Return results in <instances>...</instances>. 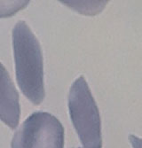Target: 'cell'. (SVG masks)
<instances>
[{
    "mask_svg": "<svg viewBox=\"0 0 142 148\" xmlns=\"http://www.w3.org/2000/svg\"><path fill=\"white\" fill-rule=\"evenodd\" d=\"M12 49L20 90L32 104H41L45 96L41 46L23 21H18L12 29Z\"/></svg>",
    "mask_w": 142,
    "mask_h": 148,
    "instance_id": "obj_1",
    "label": "cell"
},
{
    "mask_svg": "<svg viewBox=\"0 0 142 148\" xmlns=\"http://www.w3.org/2000/svg\"><path fill=\"white\" fill-rule=\"evenodd\" d=\"M68 106L71 122L83 148H102L99 111L83 75L70 87Z\"/></svg>",
    "mask_w": 142,
    "mask_h": 148,
    "instance_id": "obj_2",
    "label": "cell"
},
{
    "mask_svg": "<svg viewBox=\"0 0 142 148\" xmlns=\"http://www.w3.org/2000/svg\"><path fill=\"white\" fill-rule=\"evenodd\" d=\"M64 128L47 112H35L26 119L12 139L11 148H64Z\"/></svg>",
    "mask_w": 142,
    "mask_h": 148,
    "instance_id": "obj_3",
    "label": "cell"
},
{
    "mask_svg": "<svg viewBox=\"0 0 142 148\" xmlns=\"http://www.w3.org/2000/svg\"><path fill=\"white\" fill-rule=\"evenodd\" d=\"M20 114L18 91L7 70L0 62V120L14 130L18 127Z\"/></svg>",
    "mask_w": 142,
    "mask_h": 148,
    "instance_id": "obj_4",
    "label": "cell"
},
{
    "mask_svg": "<svg viewBox=\"0 0 142 148\" xmlns=\"http://www.w3.org/2000/svg\"><path fill=\"white\" fill-rule=\"evenodd\" d=\"M29 4L28 0H7L0 1V18L11 17Z\"/></svg>",
    "mask_w": 142,
    "mask_h": 148,
    "instance_id": "obj_5",
    "label": "cell"
},
{
    "mask_svg": "<svg viewBox=\"0 0 142 148\" xmlns=\"http://www.w3.org/2000/svg\"><path fill=\"white\" fill-rule=\"evenodd\" d=\"M129 141L133 148H142V138H139L134 135H129Z\"/></svg>",
    "mask_w": 142,
    "mask_h": 148,
    "instance_id": "obj_6",
    "label": "cell"
}]
</instances>
